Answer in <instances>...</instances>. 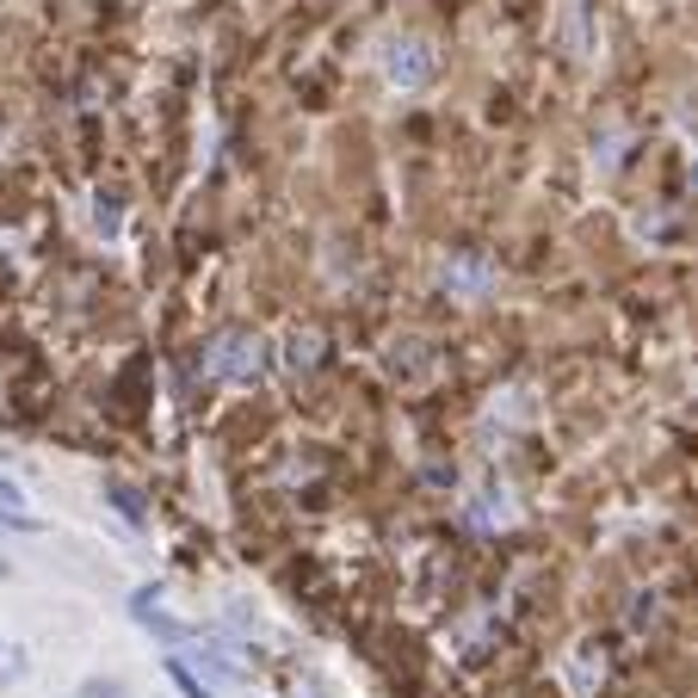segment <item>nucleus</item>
Listing matches in <instances>:
<instances>
[{
    "label": "nucleus",
    "instance_id": "nucleus-1",
    "mask_svg": "<svg viewBox=\"0 0 698 698\" xmlns=\"http://www.w3.org/2000/svg\"><path fill=\"white\" fill-rule=\"evenodd\" d=\"M205 378H229V383H260L266 378V346L260 334H242V328H229L205 346Z\"/></svg>",
    "mask_w": 698,
    "mask_h": 698
},
{
    "label": "nucleus",
    "instance_id": "nucleus-2",
    "mask_svg": "<svg viewBox=\"0 0 698 698\" xmlns=\"http://www.w3.org/2000/svg\"><path fill=\"white\" fill-rule=\"evenodd\" d=\"M433 69H439V57L420 38H390L383 44V75L396 81V87H427Z\"/></svg>",
    "mask_w": 698,
    "mask_h": 698
},
{
    "label": "nucleus",
    "instance_id": "nucleus-9",
    "mask_svg": "<svg viewBox=\"0 0 698 698\" xmlns=\"http://www.w3.org/2000/svg\"><path fill=\"white\" fill-rule=\"evenodd\" d=\"M112 501H118V507H124V513H131V519H143V501H136L131 489H112Z\"/></svg>",
    "mask_w": 698,
    "mask_h": 698
},
{
    "label": "nucleus",
    "instance_id": "nucleus-4",
    "mask_svg": "<svg viewBox=\"0 0 698 698\" xmlns=\"http://www.w3.org/2000/svg\"><path fill=\"white\" fill-rule=\"evenodd\" d=\"M556 32H563L568 57H593V50H600V32H593V7H587V0H568L563 20H556Z\"/></svg>",
    "mask_w": 698,
    "mask_h": 698
},
{
    "label": "nucleus",
    "instance_id": "nucleus-6",
    "mask_svg": "<svg viewBox=\"0 0 698 698\" xmlns=\"http://www.w3.org/2000/svg\"><path fill=\"white\" fill-rule=\"evenodd\" d=\"M316 346H321L316 334H297L291 340V365H316Z\"/></svg>",
    "mask_w": 698,
    "mask_h": 698
},
{
    "label": "nucleus",
    "instance_id": "nucleus-5",
    "mask_svg": "<svg viewBox=\"0 0 698 698\" xmlns=\"http://www.w3.org/2000/svg\"><path fill=\"white\" fill-rule=\"evenodd\" d=\"M131 612L149 624L161 642H192V624H180V619H168V612H161V587H143V593L131 600Z\"/></svg>",
    "mask_w": 698,
    "mask_h": 698
},
{
    "label": "nucleus",
    "instance_id": "nucleus-7",
    "mask_svg": "<svg viewBox=\"0 0 698 698\" xmlns=\"http://www.w3.org/2000/svg\"><path fill=\"white\" fill-rule=\"evenodd\" d=\"M168 674H173V686H180V693H186V698H210V693H205V686H198V679H192V674H186V668H180V661H173Z\"/></svg>",
    "mask_w": 698,
    "mask_h": 698
},
{
    "label": "nucleus",
    "instance_id": "nucleus-10",
    "mask_svg": "<svg viewBox=\"0 0 698 698\" xmlns=\"http://www.w3.org/2000/svg\"><path fill=\"white\" fill-rule=\"evenodd\" d=\"M20 668H25L20 656H7V649H0V674H20Z\"/></svg>",
    "mask_w": 698,
    "mask_h": 698
},
{
    "label": "nucleus",
    "instance_id": "nucleus-8",
    "mask_svg": "<svg viewBox=\"0 0 698 698\" xmlns=\"http://www.w3.org/2000/svg\"><path fill=\"white\" fill-rule=\"evenodd\" d=\"M81 698H118V686H112V679H87V686H81Z\"/></svg>",
    "mask_w": 698,
    "mask_h": 698
},
{
    "label": "nucleus",
    "instance_id": "nucleus-3",
    "mask_svg": "<svg viewBox=\"0 0 698 698\" xmlns=\"http://www.w3.org/2000/svg\"><path fill=\"white\" fill-rule=\"evenodd\" d=\"M439 284L452 291V297H489L494 291V260L489 254H457V260H445V272H439Z\"/></svg>",
    "mask_w": 698,
    "mask_h": 698
}]
</instances>
